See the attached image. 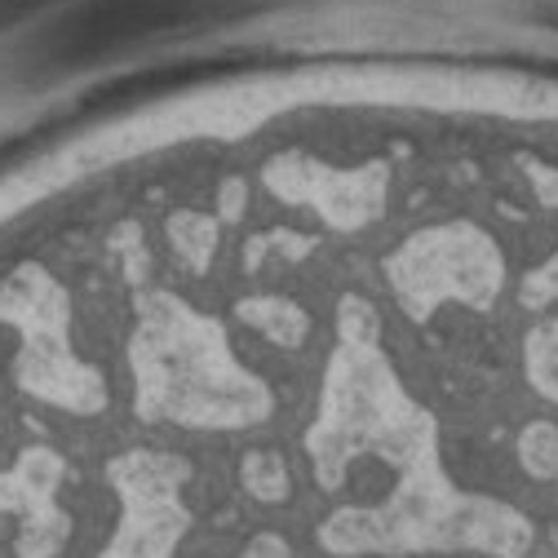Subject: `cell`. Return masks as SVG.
<instances>
[{"label": "cell", "instance_id": "6da1fadb", "mask_svg": "<svg viewBox=\"0 0 558 558\" xmlns=\"http://www.w3.org/2000/svg\"><path fill=\"white\" fill-rule=\"evenodd\" d=\"M536 527L501 497L465 493L444 465V444L399 470V487L381 506L337 510L319 527L328 554H493L523 558Z\"/></svg>", "mask_w": 558, "mask_h": 558}, {"label": "cell", "instance_id": "5b68a950", "mask_svg": "<svg viewBox=\"0 0 558 558\" xmlns=\"http://www.w3.org/2000/svg\"><path fill=\"white\" fill-rule=\"evenodd\" d=\"M240 558H293V554H289V541H284V536L262 532V536L248 541V549H244Z\"/></svg>", "mask_w": 558, "mask_h": 558}, {"label": "cell", "instance_id": "7a4b0ae2", "mask_svg": "<svg viewBox=\"0 0 558 558\" xmlns=\"http://www.w3.org/2000/svg\"><path fill=\"white\" fill-rule=\"evenodd\" d=\"M107 478L120 497V527L98 558H173L191 527L182 501L191 465L178 452L133 448L107 461Z\"/></svg>", "mask_w": 558, "mask_h": 558}, {"label": "cell", "instance_id": "277c9868", "mask_svg": "<svg viewBox=\"0 0 558 558\" xmlns=\"http://www.w3.org/2000/svg\"><path fill=\"white\" fill-rule=\"evenodd\" d=\"M240 483H244V493L253 497V501H284L289 497V461L279 457L275 448H253V452H244V461H240Z\"/></svg>", "mask_w": 558, "mask_h": 558}, {"label": "cell", "instance_id": "3957f363", "mask_svg": "<svg viewBox=\"0 0 558 558\" xmlns=\"http://www.w3.org/2000/svg\"><path fill=\"white\" fill-rule=\"evenodd\" d=\"M514 457L527 478L554 483L558 478V422L554 416H532L514 435Z\"/></svg>", "mask_w": 558, "mask_h": 558}]
</instances>
